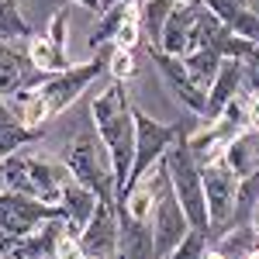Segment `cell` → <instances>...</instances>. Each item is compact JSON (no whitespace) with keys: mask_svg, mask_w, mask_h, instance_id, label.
Masks as SVG:
<instances>
[{"mask_svg":"<svg viewBox=\"0 0 259 259\" xmlns=\"http://www.w3.org/2000/svg\"><path fill=\"white\" fill-rule=\"evenodd\" d=\"M90 124L104 142L107 156H111V169H114V187L118 197L128 183L132 173V159H135V118H132V100H128V87L121 80H111L104 87L94 104H90Z\"/></svg>","mask_w":259,"mask_h":259,"instance_id":"obj_1","label":"cell"},{"mask_svg":"<svg viewBox=\"0 0 259 259\" xmlns=\"http://www.w3.org/2000/svg\"><path fill=\"white\" fill-rule=\"evenodd\" d=\"M69 177L73 173L66 169L62 159H52L45 152H35L28 145L4 159V190L28 194V197H38L45 204H59L62 187H66Z\"/></svg>","mask_w":259,"mask_h":259,"instance_id":"obj_2","label":"cell"},{"mask_svg":"<svg viewBox=\"0 0 259 259\" xmlns=\"http://www.w3.org/2000/svg\"><path fill=\"white\" fill-rule=\"evenodd\" d=\"M225 31L228 28L204 4H173L169 18L162 24V38H159L156 49H162L166 56L183 59V56H190L197 49H211Z\"/></svg>","mask_w":259,"mask_h":259,"instance_id":"obj_3","label":"cell"},{"mask_svg":"<svg viewBox=\"0 0 259 259\" xmlns=\"http://www.w3.org/2000/svg\"><path fill=\"white\" fill-rule=\"evenodd\" d=\"M162 166H166V177H169V190H173V197L180 200V207H183V214L190 221V228L211 232L207 204H204V187H200V162L194 159L187 135H180V139L166 149Z\"/></svg>","mask_w":259,"mask_h":259,"instance_id":"obj_4","label":"cell"},{"mask_svg":"<svg viewBox=\"0 0 259 259\" xmlns=\"http://www.w3.org/2000/svg\"><path fill=\"white\" fill-rule=\"evenodd\" d=\"M66 169L73 173V180H80L83 187H90L97 197H114L118 200V187H114V169H111V156L104 149V142L97 139L94 124L80 128L73 142L62 152Z\"/></svg>","mask_w":259,"mask_h":259,"instance_id":"obj_5","label":"cell"},{"mask_svg":"<svg viewBox=\"0 0 259 259\" xmlns=\"http://www.w3.org/2000/svg\"><path fill=\"white\" fill-rule=\"evenodd\" d=\"M111 49H114V45L107 41V45L97 49L94 59L73 62V66H66V69H59V73H52V76H45V80L38 83V94H41V100L49 104L52 118H59L62 111L80 97L97 76H107V52H111Z\"/></svg>","mask_w":259,"mask_h":259,"instance_id":"obj_6","label":"cell"},{"mask_svg":"<svg viewBox=\"0 0 259 259\" xmlns=\"http://www.w3.org/2000/svg\"><path fill=\"white\" fill-rule=\"evenodd\" d=\"M132 118H135V159H132V173H128L124 190H128L132 183H139V180L166 156V149H169L180 135H187L183 124H162V121H156L149 111H142L135 104H132ZM124 190H121V194H124Z\"/></svg>","mask_w":259,"mask_h":259,"instance_id":"obj_7","label":"cell"},{"mask_svg":"<svg viewBox=\"0 0 259 259\" xmlns=\"http://www.w3.org/2000/svg\"><path fill=\"white\" fill-rule=\"evenodd\" d=\"M200 187H204V204H207V221H211L207 239H214V235H221L228 228V221H232L239 177L232 173V166L225 159H214V162H204L200 166Z\"/></svg>","mask_w":259,"mask_h":259,"instance_id":"obj_8","label":"cell"},{"mask_svg":"<svg viewBox=\"0 0 259 259\" xmlns=\"http://www.w3.org/2000/svg\"><path fill=\"white\" fill-rule=\"evenodd\" d=\"M118 200L114 197H100L90 221L80 228V242L87 259H114L118 256Z\"/></svg>","mask_w":259,"mask_h":259,"instance_id":"obj_9","label":"cell"},{"mask_svg":"<svg viewBox=\"0 0 259 259\" xmlns=\"http://www.w3.org/2000/svg\"><path fill=\"white\" fill-rule=\"evenodd\" d=\"M52 218H62L59 204H45L38 197H28V194H14V190H4L0 194V228L11 232L14 239L35 232L38 225Z\"/></svg>","mask_w":259,"mask_h":259,"instance_id":"obj_10","label":"cell"},{"mask_svg":"<svg viewBox=\"0 0 259 259\" xmlns=\"http://www.w3.org/2000/svg\"><path fill=\"white\" fill-rule=\"evenodd\" d=\"M149 225H152V245H156V259L169 256L180 242H183V235L190 232V221H187V214H183L180 200L173 197V190H166V194L156 200Z\"/></svg>","mask_w":259,"mask_h":259,"instance_id":"obj_11","label":"cell"},{"mask_svg":"<svg viewBox=\"0 0 259 259\" xmlns=\"http://www.w3.org/2000/svg\"><path fill=\"white\" fill-rule=\"evenodd\" d=\"M145 52H149V59H152V66H156V73L162 76V83L177 94L183 104H187V111H194L200 118V111H204V90H197L194 83H190V76H187V69H183V59H177V56H166L162 49H156V45H145Z\"/></svg>","mask_w":259,"mask_h":259,"instance_id":"obj_12","label":"cell"},{"mask_svg":"<svg viewBox=\"0 0 259 259\" xmlns=\"http://www.w3.org/2000/svg\"><path fill=\"white\" fill-rule=\"evenodd\" d=\"M242 80H245V62L242 59H221V69L214 83L207 87V97H204V111H200V121H214L225 111V104L242 90Z\"/></svg>","mask_w":259,"mask_h":259,"instance_id":"obj_13","label":"cell"},{"mask_svg":"<svg viewBox=\"0 0 259 259\" xmlns=\"http://www.w3.org/2000/svg\"><path fill=\"white\" fill-rule=\"evenodd\" d=\"M118 252L121 259H156L152 245V225L145 218H132L118 207Z\"/></svg>","mask_w":259,"mask_h":259,"instance_id":"obj_14","label":"cell"},{"mask_svg":"<svg viewBox=\"0 0 259 259\" xmlns=\"http://www.w3.org/2000/svg\"><path fill=\"white\" fill-rule=\"evenodd\" d=\"M97 194L90 190V187H83L80 180H66V187H62V197H59V207H62V218H66V232L69 235H80V228L90 221L94 214V207H97Z\"/></svg>","mask_w":259,"mask_h":259,"instance_id":"obj_15","label":"cell"},{"mask_svg":"<svg viewBox=\"0 0 259 259\" xmlns=\"http://www.w3.org/2000/svg\"><path fill=\"white\" fill-rule=\"evenodd\" d=\"M62 235H66V218L45 221V225H38L35 232L21 235L11 259H56V245H59Z\"/></svg>","mask_w":259,"mask_h":259,"instance_id":"obj_16","label":"cell"},{"mask_svg":"<svg viewBox=\"0 0 259 259\" xmlns=\"http://www.w3.org/2000/svg\"><path fill=\"white\" fill-rule=\"evenodd\" d=\"M31 135H35V132L21 121L18 107L7 97H0V159H7V156H14L18 149H24V145L31 142Z\"/></svg>","mask_w":259,"mask_h":259,"instance_id":"obj_17","label":"cell"},{"mask_svg":"<svg viewBox=\"0 0 259 259\" xmlns=\"http://www.w3.org/2000/svg\"><path fill=\"white\" fill-rule=\"evenodd\" d=\"M211 249H218L221 259H245L259 252V235L252 232V225H232L211 239Z\"/></svg>","mask_w":259,"mask_h":259,"instance_id":"obj_18","label":"cell"},{"mask_svg":"<svg viewBox=\"0 0 259 259\" xmlns=\"http://www.w3.org/2000/svg\"><path fill=\"white\" fill-rule=\"evenodd\" d=\"M24 56L31 62V69H35V73H45V76H52V73H59L66 66H73V59L62 56V52H56L52 41L45 38V35H31V38L24 41Z\"/></svg>","mask_w":259,"mask_h":259,"instance_id":"obj_19","label":"cell"},{"mask_svg":"<svg viewBox=\"0 0 259 259\" xmlns=\"http://www.w3.org/2000/svg\"><path fill=\"white\" fill-rule=\"evenodd\" d=\"M177 0H142L139 4V28H142V45H159L162 38V24L169 18Z\"/></svg>","mask_w":259,"mask_h":259,"instance_id":"obj_20","label":"cell"},{"mask_svg":"<svg viewBox=\"0 0 259 259\" xmlns=\"http://www.w3.org/2000/svg\"><path fill=\"white\" fill-rule=\"evenodd\" d=\"M183 69H187L190 83H194L197 90H204V94H207V87L214 83V76H218V69H221L218 49H197V52L183 56Z\"/></svg>","mask_w":259,"mask_h":259,"instance_id":"obj_21","label":"cell"},{"mask_svg":"<svg viewBox=\"0 0 259 259\" xmlns=\"http://www.w3.org/2000/svg\"><path fill=\"white\" fill-rule=\"evenodd\" d=\"M221 159L232 166V173L239 180L249 177V173H256L259 169V152H256V145H252V135H249V132L235 135V139L228 142V149L221 152Z\"/></svg>","mask_w":259,"mask_h":259,"instance_id":"obj_22","label":"cell"},{"mask_svg":"<svg viewBox=\"0 0 259 259\" xmlns=\"http://www.w3.org/2000/svg\"><path fill=\"white\" fill-rule=\"evenodd\" d=\"M31 35H35V31H31V24L24 21L18 0H0V41H11V45L21 41V45H24Z\"/></svg>","mask_w":259,"mask_h":259,"instance_id":"obj_23","label":"cell"},{"mask_svg":"<svg viewBox=\"0 0 259 259\" xmlns=\"http://www.w3.org/2000/svg\"><path fill=\"white\" fill-rule=\"evenodd\" d=\"M256 200H259V169L239 180V190H235V207H232V221H228V228H232V225H249Z\"/></svg>","mask_w":259,"mask_h":259,"instance_id":"obj_24","label":"cell"},{"mask_svg":"<svg viewBox=\"0 0 259 259\" xmlns=\"http://www.w3.org/2000/svg\"><path fill=\"white\" fill-rule=\"evenodd\" d=\"M135 73H139L135 52H124V49H111V52H107V76H111V80L128 83Z\"/></svg>","mask_w":259,"mask_h":259,"instance_id":"obj_25","label":"cell"},{"mask_svg":"<svg viewBox=\"0 0 259 259\" xmlns=\"http://www.w3.org/2000/svg\"><path fill=\"white\" fill-rule=\"evenodd\" d=\"M139 7L128 14V18L121 21V28L114 31V38H111V45L114 49H124V52H139V45H142V28H139Z\"/></svg>","mask_w":259,"mask_h":259,"instance_id":"obj_26","label":"cell"},{"mask_svg":"<svg viewBox=\"0 0 259 259\" xmlns=\"http://www.w3.org/2000/svg\"><path fill=\"white\" fill-rule=\"evenodd\" d=\"M207 245H211L207 232H197V228H190V232L183 235V242H180L177 249L169 252V259H204Z\"/></svg>","mask_w":259,"mask_h":259,"instance_id":"obj_27","label":"cell"},{"mask_svg":"<svg viewBox=\"0 0 259 259\" xmlns=\"http://www.w3.org/2000/svg\"><path fill=\"white\" fill-rule=\"evenodd\" d=\"M45 38L52 41V49H56V52L69 56V52H66V38H69V11H66V7H62V11H56V14L49 18Z\"/></svg>","mask_w":259,"mask_h":259,"instance_id":"obj_28","label":"cell"},{"mask_svg":"<svg viewBox=\"0 0 259 259\" xmlns=\"http://www.w3.org/2000/svg\"><path fill=\"white\" fill-rule=\"evenodd\" d=\"M197 4H204V7H207V11H211V14L225 24V28H228V24H232V18H235L242 7H245L242 0H197Z\"/></svg>","mask_w":259,"mask_h":259,"instance_id":"obj_29","label":"cell"},{"mask_svg":"<svg viewBox=\"0 0 259 259\" xmlns=\"http://www.w3.org/2000/svg\"><path fill=\"white\" fill-rule=\"evenodd\" d=\"M56 259H87L83 256V249H80V242H76V235H62L59 245H56Z\"/></svg>","mask_w":259,"mask_h":259,"instance_id":"obj_30","label":"cell"},{"mask_svg":"<svg viewBox=\"0 0 259 259\" xmlns=\"http://www.w3.org/2000/svg\"><path fill=\"white\" fill-rule=\"evenodd\" d=\"M245 118L249 132H259V90H245Z\"/></svg>","mask_w":259,"mask_h":259,"instance_id":"obj_31","label":"cell"},{"mask_svg":"<svg viewBox=\"0 0 259 259\" xmlns=\"http://www.w3.org/2000/svg\"><path fill=\"white\" fill-rule=\"evenodd\" d=\"M73 7H83V11H94V14H100L104 7H100V0H69Z\"/></svg>","mask_w":259,"mask_h":259,"instance_id":"obj_32","label":"cell"},{"mask_svg":"<svg viewBox=\"0 0 259 259\" xmlns=\"http://www.w3.org/2000/svg\"><path fill=\"white\" fill-rule=\"evenodd\" d=\"M0 194H4V159H0Z\"/></svg>","mask_w":259,"mask_h":259,"instance_id":"obj_33","label":"cell"},{"mask_svg":"<svg viewBox=\"0 0 259 259\" xmlns=\"http://www.w3.org/2000/svg\"><path fill=\"white\" fill-rule=\"evenodd\" d=\"M111 4H118V0H100V7H111Z\"/></svg>","mask_w":259,"mask_h":259,"instance_id":"obj_34","label":"cell"},{"mask_svg":"<svg viewBox=\"0 0 259 259\" xmlns=\"http://www.w3.org/2000/svg\"><path fill=\"white\" fill-rule=\"evenodd\" d=\"M177 4H197V0H177Z\"/></svg>","mask_w":259,"mask_h":259,"instance_id":"obj_35","label":"cell"},{"mask_svg":"<svg viewBox=\"0 0 259 259\" xmlns=\"http://www.w3.org/2000/svg\"><path fill=\"white\" fill-rule=\"evenodd\" d=\"M162 259H169V256H162Z\"/></svg>","mask_w":259,"mask_h":259,"instance_id":"obj_36","label":"cell"},{"mask_svg":"<svg viewBox=\"0 0 259 259\" xmlns=\"http://www.w3.org/2000/svg\"><path fill=\"white\" fill-rule=\"evenodd\" d=\"M0 259H4V256H0Z\"/></svg>","mask_w":259,"mask_h":259,"instance_id":"obj_37","label":"cell"}]
</instances>
